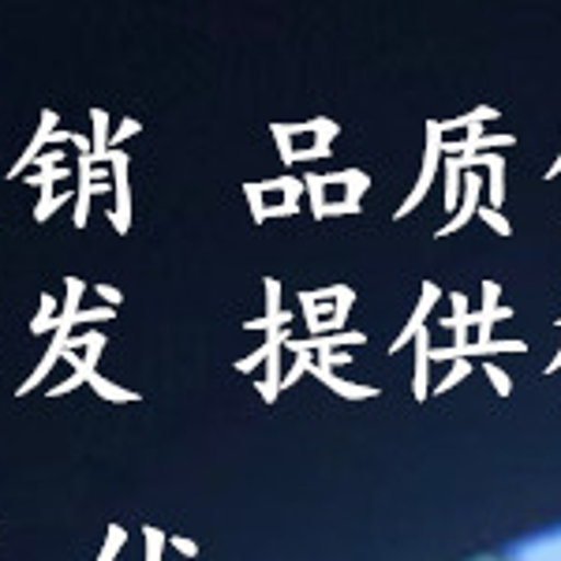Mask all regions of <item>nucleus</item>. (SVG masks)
Returning <instances> with one entry per match:
<instances>
[{"label":"nucleus","instance_id":"1","mask_svg":"<svg viewBox=\"0 0 561 561\" xmlns=\"http://www.w3.org/2000/svg\"><path fill=\"white\" fill-rule=\"evenodd\" d=\"M53 128H57V113H53V108H45V113H42V124H38V131H34V139H31V147H26V150H23V158L12 165V173H8V180H23L26 169H31L34 161L42 158V147L53 139Z\"/></svg>","mask_w":561,"mask_h":561},{"label":"nucleus","instance_id":"2","mask_svg":"<svg viewBox=\"0 0 561 561\" xmlns=\"http://www.w3.org/2000/svg\"><path fill=\"white\" fill-rule=\"evenodd\" d=\"M65 345H68V325H57V341H53V348L45 352V356H42V364L34 367V375L26 378V382H23L20 389H15V393H20V397H26V393H31V389L38 386L45 375H49V367L57 364V356H60V352H65Z\"/></svg>","mask_w":561,"mask_h":561},{"label":"nucleus","instance_id":"3","mask_svg":"<svg viewBox=\"0 0 561 561\" xmlns=\"http://www.w3.org/2000/svg\"><path fill=\"white\" fill-rule=\"evenodd\" d=\"M53 187V184H49ZM49 187H42V203L38 206H34V221H45V217H49L53 210H57V206H65L68 203V192L65 195H60V198H53V192H49Z\"/></svg>","mask_w":561,"mask_h":561},{"label":"nucleus","instance_id":"4","mask_svg":"<svg viewBox=\"0 0 561 561\" xmlns=\"http://www.w3.org/2000/svg\"><path fill=\"white\" fill-rule=\"evenodd\" d=\"M53 307H57V304H53V296H42V311H38V319L31 322V333H34V337L57 325V322H53Z\"/></svg>","mask_w":561,"mask_h":561},{"label":"nucleus","instance_id":"5","mask_svg":"<svg viewBox=\"0 0 561 561\" xmlns=\"http://www.w3.org/2000/svg\"><path fill=\"white\" fill-rule=\"evenodd\" d=\"M460 561H517L513 554H505V550H476V554L460 558Z\"/></svg>","mask_w":561,"mask_h":561},{"label":"nucleus","instance_id":"6","mask_svg":"<svg viewBox=\"0 0 561 561\" xmlns=\"http://www.w3.org/2000/svg\"><path fill=\"white\" fill-rule=\"evenodd\" d=\"M87 203H90V180L83 173V195H79V210H76V225L87 221Z\"/></svg>","mask_w":561,"mask_h":561}]
</instances>
